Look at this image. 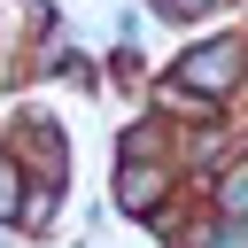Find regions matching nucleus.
I'll return each instance as SVG.
<instances>
[{
  "label": "nucleus",
  "instance_id": "7ed1b4c3",
  "mask_svg": "<svg viewBox=\"0 0 248 248\" xmlns=\"http://www.w3.org/2000/svg\"><path fill=\"white\" fill-rule=\"evenodd\" d=\"M23 202H31V194H23V178L0 163V217H23Z\"/></svg>",
  "mask_w": 248,
  "mask_h": 248
},
{
  "label": "nucleus",
  "instance_id": "f257e3e1",
  "mask_svg": "<svg viewBox=\"0 0 248 248\" xmlns=\"http://www.w3.org/2000/svg\"><path fill=\"white\" fill-rule=\"evenodd\" d=\"M232 70H240V46H194V54H178V70H170V78H178L186 93H202V101H209V93H225V85H232Z\"/></svg>",
  "mask_w": 248,
  "mask_h": 248
},
{
  "label": "nucleus",
  "instance_id": "39448f33",
  "mask_svg": "<svg viewBox=\"0 0 248 248\" xmlns=\"http://www.w3.org/2000/svg\"><path fill=\"white\" fill-rule=\"evenodd\" d=\"M155 8H163V16H202L209 0H155Z\"/></svg>",
  "mask_w": 248,
  "mask_h": 248
},
{
  "label": "nucleus",
  "instance_id": "20e7f679",
  "mask_svg": "<svg viewBox=\"0 0 248 248\" xmlns=\"http://www.w3.org/2000/svg\"><path fill=\"white\" fill-rule=\"evenodd\" d=\"M225 209H232V217H240V225H248V163H240V170H232V178H225Z\"/></svg>",
  "mask_w": 248,
  "mask_h": 248
},
{
  "label": "nucleus",
  "instance_id": "423d86ee",
  "mask_svg": "<svg viewBox=\"0 0 248 248\" xmlns=\"http://www.w3.org/2000/svg\"><path fill=\"white\" fill-rule=\"evenodd\" d=\"M217 248H248V232H232V240H217Z\"/></svg>",
  "mask_w": 248,
  "mask_h": 248
},
{
  "label": "nucleus",
  "instance_id": "f03ea898",
  "mask_svg": "<svg viewBox=\"0 0 248 248\" xmlns=\"http://www.w3.org/2000/svg\"><path fill=\"white\" fill-rule=\"evenodd\" d=\"M155 194H163V170H155L147 155H132V163L116 170V202H124V209H155Z\"/></svg>",
  "mask_w": 248,
  "mask_h": 248
}]
</instances>
